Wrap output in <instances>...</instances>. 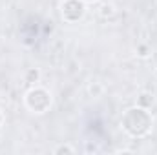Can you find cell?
Instances as JSON below:
<instances>
[{"label": "cell", "instance_id": "ba28073f", "mask_svg": "<svg viewBox=\"0 0 157 155\" xmlns=\"http://www.w3.org/2000/svg\"><path fill=\"white\" fill-rule=\"evenodd\" d=\"M86 2H97V0H86Z\"/></svg>", "mask_w": 157, "mask_h": 155}, {"label": "cell", "instance_id": "277c9868", "mask_svg": "<svg viewBox=\"0 0 157 155\" xmlns=\"http://www.w3.org/2000/svg\"><path fill=\"white\" fill-rule=\"evenodd\" d=\"M152 102H154V97H152V95H148V93H143V95H141V99H139L141 108H146V106H150Z\"/></svg>", "mask_w": 157, "mask_h": 155}, {"label": "cell", "instance_id": "52a82bcc", "mask_svg": "<svg viewBox=\"0 0 157 155\" xmlns=\"http://www.w3.org/2000/svg\"><path fill=\"white\" fill-rule=\"evenodd\" d=\"M2 120H4V117H2V112H0V124H2Z\"/></svg>", "mask_w": 157, "mask_h": 155}, {"label": "cell", "instance_id": "6da1fadb", "mask_svg": "<svg viewBox=\"0 0 157 155\" xmlns=\"http://www.w3.org/2000/svg\"><path fill=\"white\" fill-rule=\"evenodd\" d=\"M150 126H152V117L144 108H132L122 117V128L133 137L148 133Z\"/></svg>", "mask_w": 157, "mask_h": 155}, {"label": "cell", "instance_id": "8992f818", "mask_svg": "<svg viewBox=\"0 0 157 155\" xmlns=\"http://www.w3.org/2000/svg\"><path fill=\"white\" fill-rule=\"evenodd\" d=\"M62 152H73V150H71V148H66V146H64V148H59V150H57V153H62Z\"/></svg>", "mask_w": 157, "mask_h": 155}, {"label": "cell", "instance_id": "7a4b0ae2", "mask_svg": "<svg viewBox=\"0 0 157 155\" xmlns=\"http://www.w3.org/2000/svg\"><path fill=\"white\" fill-rule=\"evenodd\" d=\"M26 104H28L29 110H33V112H37V113H42V112H46V110L49 108L51 97H49V93H48L46 89L35 88V89H31V91L28 93Z\"/></svg>", "mask_w": 157, "mask_h": 155}, {"label": "cell", "instance_id": "3957f363", "mask_svg": "<svg viewBox=\"0 0 157 155\" xmlns=\"http://www.w3.org/2000/svg\"><path fill=\"white\" fill-rule=\"evenodd\" d=\"M84 4L80 0H66L62 4V17L68 20V22H77L82 18L84 15Z\"/></svg>", "mask_w": 157, "mask_h": 155}, {"label": "cell", "instance_id": "5b68a950", "mask_svg": "<svg viewBox=\"0 0 157 155\" xmlns=\"http://www.w3.org/2000/svg\"><path fill=\"white\" fill-rule=\"evenodd\" d=\"M29 78H39V71H29Z\"/></svg>", "mask_w": 157, "mask_h": 155}]
</instances>
